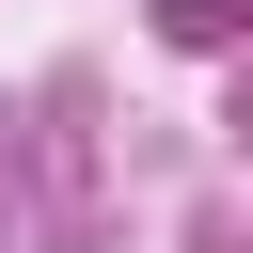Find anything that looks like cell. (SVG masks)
Returning a JSON list of instances; mask_svg holds the SVG:
<instances>
[{
  "label": "cell",
  "instance_id": "6da1fadb",
  "mask_svg": "<svg viewBox=\"0 0 253 253\" xmlns=\"http://www.w3.org/2000/svg\"><path fill=\"white\" fill-rule=\"evenodd\" d=\"M158 16H174V32H190V47H206V32H237V16H253V0H158Z\"/></svg>",
  "mask_w": 253,
  "mask_h": 253
}]
</instances>
